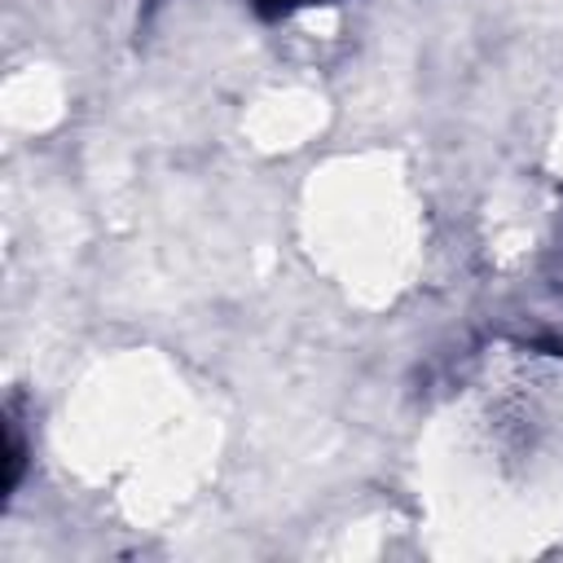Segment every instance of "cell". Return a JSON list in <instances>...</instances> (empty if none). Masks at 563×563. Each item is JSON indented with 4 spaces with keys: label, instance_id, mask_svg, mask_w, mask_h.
<instances>
[{
    "label": "cell",
    "instance_id": "cell-1",
    "mask_svg": "<svg viewBox=\"0 0 563 563\" xmlns=\"http://www.w3.org/2000/svg\"><path fill=\"white\" fill-rule=\"evenodd\" d=\"M299 4H317V0H260L264 13H290V9H299Z\"/></svg>",
    "mask_w": 563,
    "mask_h": 563
}]
</instances>
